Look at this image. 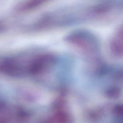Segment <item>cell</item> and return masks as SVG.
<instances>
[{
  "instance_id": "6da1fadb",
  "label": "cell",
  "mask_w": 123,
  "mask_h": 123,
  "mask_svg": "<svg viewBox=\"0 0 123 123\" xmlns=\"http://www.w3.org/2000/svg\"><path fill=\"white\" fill-rule=\"evenodd\" d=\"M49 0H25L17 7V9L20 12L29 11L37 8Z\"/></svg>"
},
{
  "instance_id": "7a4b0ae2",
  "label": "cell",
  "mask_w": 123,
  "mask_h": 123,
  "mask_svg": "<svg viewBox=\"0 0 123 123\" xmlns=\"http://www.w3.org/2000/svg\"><path fill=\"white\" fill-rule=\"evenodd\" d=\"M111 47L114 51L119 53L122 49V28L116 32L111 42Z\"/></svg>"
},
{
  "instance_id": "3957f363",
  "label": "cell",
  "mask_w": 123,
  "mask_h": 123,
  "mask_svg": "<svg viewBox=\"0 0 123 123\" xmlns=\"http://www.w3.org/2000/svg\"><path fill=\"white\" fill-rule=\"evenodd\" d=\"M5 28V25L2 21H0V32L3 31Z\"/></svg>"
}]
</instances>
